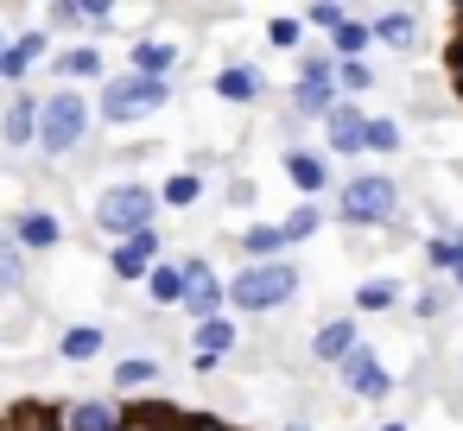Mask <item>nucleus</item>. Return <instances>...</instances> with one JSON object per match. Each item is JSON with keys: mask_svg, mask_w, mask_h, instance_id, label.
Returning <instances> with one entry per match:
<instances>
[{"mask_svg": "<svg viewBox=\"0 0 463 431\" xmlns=\"http://www.w3.org/2000/svg\"><path fill=\"white\" fill-rule=\"evenodd\" d=\"M83 134H90V102H83L77 89H58V96H45V102H39L33 146H45V159L77 153V146H83Z\"/></svg>", "mask_w": 463, "mask_h": 431, "instance_id": "f03ea898", "label": "nucleus"}, {"mask_svg": "<svg viewBox=\"0 0 463 431\" xmlns=\"http://www.w3.org/2000/svg\"><path fill=\"white\" fill-rule=\"evenodd\" d=\"M52 26H77V7H71V0H52Z\"/></svg>", "mask_w": 463, "mask_h": 431, "instance_id": "e433bc0d", "label": "nucleus"}, {"mask_svg": "<svg viewBox=\"0 0 463 431\" xmlns=\"http://www.w3.org/2000/svg\"><path fill=\"white\" fill-rule=\"evenodd\" d=\"M412 311H419V317H438V311H444V292H419Z\"/></svg>", "mask_w": 463, "mask_h": 431, "instance_id": "f704fd0d", "label": "nucleus"}, {"mask_svg": "<svg viewBox=\"0 0 463 431\" xmlns=\"http://www.w3.org/2000/svg\"><path fill=\"white\" fill-rule=\"evenodd\" d=\"M362 146H374V153H393V146H400V127H393V121H368Z\"/></svg>", "mask_w": 463, "mask_h": 431, "instance_id": "7c9ffc66", "label": "nucleus"}, {"mask_svg": "<svg viewBox=\"0 0 463 431\" xmlns=\"http://www.w3.org/2000/svg\"><path fill=\"white\" fill-rule=\"evenodd\" d=\"M368 39H387V45H412V20L406 14H387V20H374V33Z\"/></svg>", "mask_w": 463, "mask_h": 431, "instance_id": "bb28decb", "label": "nucleus"}, {"mask_svg": "<svg viewBox=\"0 0 463 431\" xmlns=\"http://www.w3.org/2000/svg\"><path fill=\"white\" fill-rule=\"evenodd\" d=\"M146 298L153 305H178L184 298V267L178 260H153L146 267Z\"/></svg>", "mask_w": 463, "mask_h": 431, "instance_id": "2eb2a0df", "label": "nucleus"}, {"mask_svg": "<svg viewBox=\"0 0 463 431\" xmlns=\"http://www.w3.org/2000/svg\"><path fill=\"white\" fill-rule=\"evenodd\" d=\"M305 20H311V26H324V33H330V26H336V20H343V0H311V7H305Z\"/></svg>", "mask_w": 463, "mask_h": 431, "instance_id": "2f4dec72", "label": "nucleus"}, {"mask_svg": "<svg viewBox=\"0 0 463 431\" xmlns=\"http://www.w3.org/2000/svg\"><path fill=\"white\" fill-rule=\"evenodd\" d=\"M71 7H77V20H96V26H102V20L115 14V0H71Z\"/></svg>", "mask_w": 463, "mask_h": 431, "instance_id": "72a5a7b5", "label": "nucleus"}, {"mask_svg": "<svg viewBox=\"0 0 463 431\" xmlns=\"http://www.w3.org/2000/svg\"><path fill=\"white\" fill-rule=\"evenodd\" d=\"M298 39V20H273V45H292Z\"/></svg>", "mask_w": 463, "mask_h": 431, "instance_id": "4c0bfd02", "label": "nucleus"}, {"mask_svg": "<svg viewBox=\"0 0 463 431\" xmlns=\"http://www.w3.org/2000/svg\"><path fill=\"white\" fill-rule=\"evenodd\" d=\"M330 52H336V58H355V52H368V26H355V20H336V26H330Z\"/></svg>", "mask_w": 463, "mask_h": 431, "instance_id": "393cba45", "label": "nucleus"}, {"mask_svg": "<svg viewBox=\"0 0 463 431\" xmlns=\"http://www.w3.org/2000/svg\"><path fill=\"white\" fill-rule=\"evenodd\" d=\"M58 77H64V83H71V77H77V83L102 77V52H96V45H71V52L58 58Z\"/></svg>", "mask_w": 463, "mask_h": 431, "instance_id": "412c9836", "label": "nucleus"}, {"mask_svg": "<svg viewBox=\"0 0 463 431\" xmlns=\"http://www.w3.org/2000/svg\"><path fill=\"white\" fill-rule=\"evenodd\" d=\"M178 267H184V298H178V311H191V317H216V311H222V286H216L210 260H178Z\"/></svg>", "mask_w": 463, "mask_h": 431, "instance_id": "6e6552de", "label": "nucleus"}, {"mask_svg": "<svg viewBox=\"0 0 463 431\" xmlns=\"http://www.w3.org/2000/svg\"><path fill=\"white\" fill-rule=\"evenodd\" d=\"M191 431H235V425H222V418H184Z\"/></svg>", "mask_w": 463, "mask_h": 431, "instance_id": "a19ab883", "label": "nucleus"}, {"mask_svg": "<svg viewBox=\"0 0 463 431\" xmlns=\"http://www.w3.org/2000/svg\"><path fill=\"white\" fill-rule=\"evenodd\" d=\"M330 70H336V58H305L298 64V77H330Z\"/></svg>", "mask_w": 463, "mask_h": 431, "instance_id": "c9c22d12", "label": "nucleus"}, {"mask_svg": "<svg viewBox=\"0 0 463 431\" xmlns=\"http://www.w3.org/2000/svg\"><path fill=\"white\" fill-rule=\"evenodd\" d=\"M286 172H292V184H298L305 197H317V191L330 184V159H324V153H292Z\"/></svg>", "mask_w": 463, "mask_h": 431, "instance_id": "6ab92c4d", "label": "nucleus"}, {"mask_svg": "<svg viewBox=\"0 0 463 431\" xmlns=\"http://www.w3.org/2000/svg\"><path fill=\"white\" fill-rule=\"evenodd\" d=\"M444 273H450V279H457V286H463V248H457V254H450V267H444Z\"/></svg>", "mask_w": 463, "mask_h": 431, "instance_id": "79ce46f5", "label": "nucleus"}, {"mask_svg": "<svg viewBox=\"0 0 463 431\" xmlns=\"http://www.w3.org/2000/svg\"><path fill=\"white\" fill-rule=\"evenodd\" d=\"M336 216L343 222H355V229H368V222H393L400 216V191H393V178H349L343 191H336Z\"/></svg>", "mask_w": 463, "mask_h": 431, "instance_id": "20e7f679", "label": "nucleus"}, {"mask_svg": "<svg viewBox=\"0 0 463 431\" xmlns=\"http://www.w3.org/2000/svg\"><path fill=\"white\" fill-rule=\"evenodd\" d=\"M216 96H222V102H254V96H260V70H254V64L216 70Z\"/></svg>", "mask_w": 463, "mask_h": 431, "instance_id": "f3484780", "label": "nucleus"}, {"mask_svg": "<svg viewBox=\"0 0 463 431\" xmlns=\"http://www.w3.org/2000/svg\"><path fill=\"white\" fill-rule=\"evenodd\" d=\"M153 431H191V425H184L178 412H159V418H153Z\"/></svg>", "mask_w": 463, "mask_h": 431, "instance_id": "58836bf2", "label": "nucleus"}, {"mask_svg": "<svg viewBox=\"0 0 463 431\" xmlns=\"http://www.w3.org/2000/svg\"><path fill=\"white\" fill-rule=\"evenodd\" d=\"M153 380H159V361H153V355H128V361H115V387H121V393L153 387Z\"/></svg>", "mask_w": 463, "mask_h": 431, "instance_id": "5701e85b", "label": "nucleus"}, {"mask_svg": "<svg viewBox=\"0 0 463 431\" xmlns=\"http://www.w3.org/2000/svg\"><path fill=\"white\" fill-rule=\"evenodd\" d=\"M381 431H406V425H381Z\"/></svg>", "mask_w": 463, "mask_h": 431, "instance_id": "c03bdc74", "label": "nucleus"}, {"mask_svg": "<svg viewBox=\"0 0 463 431\" xmlns=\"http://www.w3.org/2000/svg\"><path fill=\"white\" fill-rule=\"evenodd\" d=\"M450 254H457V241H450V235H438V241H425V260H431L438 273L450 267Z\"/></svg>", "mask_w": 463, "mask_h": 431, "instance_id": "473e14b6", "label": "nucleus"}, {"mask_svg": "<svg viewBox=\"0 0 463 431\" xmlns=\"http://www.w3.org/2000/svg\"><path fill=\"white\" fill-rule=\"evenodd\" d=\"M7 431H20V425H7ZM33 431H45V425H33Z\"/></svg>", "mask_w": 463, "mask_h": 431, "instance_id": "de8ad7c7", "label": "nucleus"}, {"mask_svg": "<svg viewBox=\"0 0 463 431\" xmlns=\"http://www.w3.org/2000/svg\"><path fill=\"white\" fill-rule=\"evenodd\" d=\"M387 305H400V286L393 279H362L355 286V311H387Z\"/></svg>", "mask_w": 463, "mask_h": 431, "instance_id": "b1692460", "label": "nucleus"}, {"mask_svg": "<svg viewBox=\"0 0 463 431\" xmlns=\"http://www.w3.org/2000/svg\"><path fill=\"white\" fill-rule=\"evenodd\" d=\"M450 70H457V83H463V39L450 45Z\"/></svg>", "mask_w": 463, "mask_h": 431, "instance_id": "37998d69", "label": "nucleus"}, {"mask_svg": "<svg viewBox=\"0 0 463 431\" xmlns=\"http://www.w3.org/2000/svg\"><path fill=\"white\" fill-rule=\"evenodd\" d=\"M197 191H203V184H197L191 172H178V178L165 184V197H159V203H172V210H184V203H197Z\"/></svg>", "mask_w": 463, "mask_h": 431, "instance_id": "c756f323", "label": "nucleus"}, {"mask_svg": "<svg viewBox=\"0 0 463 431\" xmlns=\"http://www.w3.org/2000/svg\"><path fill=\"white\" fill-rule=\"evenodd\" d=\"M457 20H463V0H457Z\"/></svg>", "mask_w": 463, "mask_h": 431, "instance_id": "09e8293b", "label": "nucleus"}, {"mask_svg": "<svg viewBox=\"0 0 463 431\" xmlns=\"http://www.w3.org/2000/svg\"><path fill=\"white\" fill-rule=\"evenodd\" d=\"M33 127H39V96L20 89V96L7 102V115H0V140L20 153V146H33Z\"/></svg>", "mask_w": 463, "mask_h": 431, "instance_id": "ddd939ff", "label": "nucleus"}, {"mask_svg": "<svg viewBox=\"0 0 463 431\" xmlns=\"http://www.w3.org/2000/svg\"><path fill=\"white\" fill-rule=\"evenodd\" d=\"M153 260H159V235H153V229L121 235V241H115V254H109L115 279H146V267H153Z\"/></svg>", "mask_w": 463, "mask_h": 431, "instance_id": "9d476101", "label": "nucleus"}, {"mask_svg": "<svg viewBox=\"0 0 463 431\" xmlns=\"http://www.w3.org/2000/svg\"><path fill=\"white\" fill-rule=\"evenodd\" d=\"M39 58H45V33H20L14 45H0V83H26Z\"/></svg>", "mask_w": 463, "mask_h": 431, "instance_id": "f8f14e48", "label": "nucleus"}, {"mask_svg": "<svg viewBox=\"0 0 463 431\" xmlns=\"http://www.w3.org/2000/svg\"><path fill=\"white\" fill-rule=\"evenodd\" d=\"M298 115H311V121H324L330 115V102H336V77H298Z\"/></svg>", "mask_w": 463, "mask_h": 431, "instance_id": "a211bd4d", "label": "nucleus"}, {"mask_svg": "<svg viewBox=\"0 0 463 431\" xmlns=\"http://www.w3.org/2000/svg\"><path fill=\"white\" fill-rule=\"evenodd\" d=\"M241 248H248L254 260H267V254H279V248H286V235H279V222H254V229L241 235Z\"/></svg>", "mask_w": 463, "mask_h": 431, "instance_id": "a878e982", "label": "nucleus"}, {"mask_svg": "<svg viewBox=\"0 0 463 431\" xmlns=\"http://www.w3.org/2000/svg\"><path fill=\"white\" fill-rule=\"evenodd\" d=\"M286 431H311V425H286Z\"/></svg>", "mask_w": 463, "mask_h": 431, "instance_id": "49530a36", "label": "nucleus"}, {"mask_svg": "<svg viewBox=\"0 0 463 431\" xmlns=\"http://www.w3.org/2000/svg\"><path fill=\"white\" fill-rule=\"evenodd\" d=\"M298 292V267L292 260H248L235 279H229V305L235 311H279L286 298Z\"/></svg>", "mask_w": 463, "mask_h": 431, "instance_id": "f257e3e1", "label": "nucleus"}, {"mask_svg": "<svg viewBox=\"0 0 463 431\" xmlns=\"http://www.w3.org/2000/svg\"><path fill=\"white\" fill-rule=\"evenodd\" d=\"M102 349H109V336H102L96 323H71V330L58 336V355H64V361H96Z\"/></svg>", "mask_w": 463, "mask_h": 431, "instance_id": "dca6fc26", "label": "nucleus"}, {"mask_svg": "<svg viewBox=\"0 0 463 431\" xmlns=\"http://www.w3.org/2000/svg\"><path fill=\"white\" fill-rule=\"evenodd\" d=\"M153 210H159V197H153L146 184H115V191H102V203H96V229L121 241V235L153 229Z\"/></svg>", "mask_w": 463, "mask_h": 431, "instance_id": "39448f33", "label": "nucleus"}, {"mask_svg": "<svg viewBox=\"0 0 463 431\" xmlns=\"http://www.w3.org/2000/svg\"><path fill=\"white\" fill-rule=\"evenodd\" d=\"M172 64H178L172 45H159V39H140V45H134V70H140V77H165Z\"/></svg>", "mask_w": 463, "mask_h": 431, "instance_id": "4be33fe9", "label": "nucleus"}, {"mask_svg": "<svg viewBox=\"0 0 463 431\" xmlns=\"http://www.w3.org/2000/svg\"><path fill=\"white\" fill-rule=\"evenodd\" d=\"M58 241H64V229H58L52 210H20V216H14V248H20V254H52Z\"/></svg>", "mask_w": 463, "mask_h": 431, "instance_id": "1a4fd4ad", "label": "nucleus"}, {"mask_svg": "<svg viewBox=\"0 0 463 431\" xmlns=\"http://www.w3.org/2000/svg\"><path fill=\"white\" fill-rule=\"evenodd\" d=\"M279 235H286V248H292V241H305V235H317V210H311V203H305V210H292V216L279 222Z\"/></svg>", "mask_w": 463, "mask_h": 431, "instance_id": "c85d7f7f", "label": "nucleus"}, {"mask_svg": "<svg viewBox=\"0 0 463 431\" xmlns=\"http://www.w3.org/2000/svg\"><path fill=\"white\" fill-rule=\"evenodd\" d=\"M450 241H457V248H463V229H457V235H450Z\"/></svg>", "mask_w": 463, "mask_h": 431, "instance_id": "a18cd8bd", "label": "nucleus"}, {"mask_svg": "<svg viewBox=\"0 0 463 431\" xmlns=\"http://www.w3.org/2000/svg\"><path fill=\"white\" fill-rule=\"evenodd\" d=\"M324 134H330V153H362L368 115H362V108H349V102H330V115H324Z\"/></svg>", "mask_w": 463, "mask_h": 431, "instance_id": "9b49d317", "label": "nucleus"}, {"mask_svg": "<svg viewBox=\"0 0 463 431\" xmlns=\"http://www.w3.org/2000/svg\"><path fill=\"white\" fill-rule=\"evenodd\" d=\"M355 342H362V336H355V323H349V317H330V323H317V336H311V355L336 368V361H343Z\"/></svg>", "mask_w": 463, "mask_h": 431, "instance_id": "4468645a", "label": "nucleus"}, {"mask_svg": "<svg viewBox=\"0 0 463 431\" xmlns=\"http://www.w3.org/2000/svg\"><path fill=\"white\" fill-rule=\"evenodd\" d=\"M165 77H140V70H128V77H109L102 83V115L109 121H140V115H153V108H165Z\"/></svg>", "mask_w": 463, "mask_h": 431, "instance_id": "7ed1b4c3", "label": "nucleus"}, {"mask_svg": "<svg viewBox=\"0 0 463 431\" xmlns=\"http://www.w3.org/2000/svg\"><path fill=\"white\" fill-rule=\"evenodd\" d=\"M330 77H336V83H343V89H355V96H362V89H368V83H374V70H368V64H362V58H343V64H336V70H330Z\"/></svg>", "mask_w": 463, "mask_h": 431, "instance_id": "cd10ccee", "label": "nucleus"}, {"mask_svg": "<svg viewBox=\"0 0 463 431\" xmlns=\"http://www.w3.org/2000/svg\"><path fill=\"white\" fill-rule=\"evenodd\" d=\"M229 349H235V323H229L222 311H216V317H197V355H216V361H222Z\"/></svg>", "mask_w": 463, "mask_h": 431, "instance_id": "aec40b11", "label": "nucleus"}, {"mask_svg": "<svg viewBox=\"0 0 463 431\" xmlns=\"http://www.w3.org/2000/svg\"><path fill=\"white\" fill-rule=\"evenodd\" d=\"M121 431H153V418H146V412H134V406H128V418H121Z\"/></svg>", "mask_w": 463, "mask_h": 431, "instance_id": "ea45409f", "label": "nucleus"}, {"mask_svg": "<svg viewBox=\"0 0 463 431\" xmlns=\"http://www.w3.org/2000/svg\"><path fill=\"white\" fill-rule=\"evenodd\" d=\"M336 374H343V387L362 393V399H387V393H393V374L381 368V355H374L368 342H355V349L336 361Z\"/></svg>", "mask_w": 463, "mask_h": 431, "instance_id": "0eeeda50", "label": "nucleus"}, {"mask_svg": "<svg viewBox=\"0 0 463 431\" xmlns=\"http://www.w3.org/2000/svg\"><path fill=\"white\" fill-rule=\"evenodd\" d=\"M121 418H128V406H115V399H64L45 412V431H121Z\"/></svg>", "mask_w": 463, "mask_h": 431, "instance_id": "423d86ee", "label": "nucleus"}]
</instances>
